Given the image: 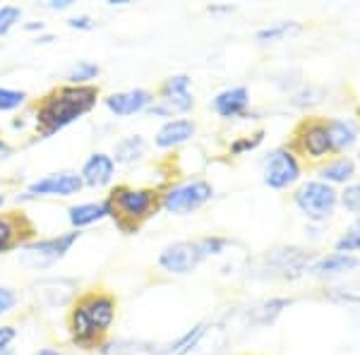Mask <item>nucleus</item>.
I'll use <instances>...</instances> for the list:
<instances>
[{
  "instance_id": "1",
  "label": "nucleus",
  "mask_w": 360,
  "mask_h": 355,
  "mask_svg": "<svg viewBox=\"0 0 360 355\" xmlns=\"http://www.w3.org/2000/svg\"><path fill=\"white\" fill-rule=\"evenodd\" d=\"M115 307L118 302L106 290H86L72 302L68 314L70 339L82 351H94L101 348L106 341L108 329L115 322Z\"/></svg>"
},
{
  "instance_id": "2",
  "label": "nucleus",
  "mask_w": 360,
  "mask_h": 355,
  "mask_svg": "<svg viewBox=\"0 0 360 355\" xmlns=\"http://www.w3.org/2000/svg\"><path fill=\"white\" fill-rule=\"evenodd\" d=\"M98 101V86L94 84H65L46 94L37 106V137L49 139L65 130L75 120L89 113Z\"/></svg>"
},
{
  "instance_id": "3",
  "label": "nucleus",
  "mask_w": 360,
  "mask_h": 355,
  "mask_svg": "<svg viewBox=\"0 0 360 355\" xmlns=\"http://www.w3.org/2000/svg\"><path fill=\"white\" fill-rule=\"evenodd\" d=\"M106 200L111 205V219L123 233H135L139 224L161 207V195L154 188L118 185Z\"/></svg>"
},
{
  "instance_id": "4",
  "label": "nucleus",
  "mask_w": 360,
  "mask_h": 355,
  "mask_svg": "<svg viewBox=\"0 0 360 355\" xmlns=\"http://www.w3.org/2000/svg\"><path fill=\"white\" fill-rule=\"evenodd\" d=\"M315 264V254L300 247H276L257 259L255 276L257 278H281V281H295L310 266Z\"/></svg>"
},
{
  "instance_id": "5",
  "label": "nucleus",
  "mask_w": 360,
  "mask_h": 355,
  "mask_svg": "<svg viewBox=\"0 0 360 355\" xmlns=\"http://www.w3.org/2000/svg\"><path fill=\"white\" fill-rule=\"evenodd\" d=\"M82 238V231H68L53 238H41V240H32L20 250V264L25 269L44 271L49 266H53L56 262H60L70 250L75 247V243Z\"/></svg>"
},
{
  "instance_id": "6",
  "label": "nucleus",
  "mask_w": 360,
  "mask_h": 355,
  "mask_svg": "<svg viewBox=\"0 0 360 355\" xmlns=\"http://www.w3.org/2000/svg\"><path fill=\"white\" fill-rule=\"evenodd\" d=\"M190 86H193V79L188 75H171L159 86V101L152 103L147 110L152 115H161V118H171L173 113H188L195 106Z\"/></svg>"
},
{
  "instance_id": "7",
  "label": "nucleus",
  "mask_w": 360,
  "mask_h": 355,
  "mask_svg": "<svg viewBox=\"0 0 360 355\" xmlns=\"http://www.w3.org/2000/svg\"><path fill=\"white\" fill-rule=\"evenodd\" d=\"M295 207L305 214L310 221L322 224L334 214V207L339 202V192H336L329 183L322 180H310V183L300 185L298 192L293 195Z\"/></svg>"
},
{
  "instance_id": "8",
  "label": "nucleus",
  "mask_w": 360,
  "mask_h": 355,
  "mask_svg": "<svg viewBox=\"0 0 360 355\" xmlns=\"http://www.w3.org/2000/svg\"><path fill=\"white\" fill-rule=\"evenodd\" d=\"M214 197L212 183L197 178L188 180V183H180L168 188L161 195V209H166L168 214H193L197 209H202L209 200Z\"/></svg>"
},
{
  "instance_id": "9",
  "label": "nucleus",
  "mask_w": 360,
  "mask_h": 355,
  "mask_svg": "<svg viewBox=\"0 0 360 355\" xmlns=\"http://www.w3.org/2000/svg\"><path fill=\"white\" fill-rule=\"evenodd\" d=\"M82 188H84V183L79 173H75V171L49 173V176L34 180L17 200L25 202V200H39V197H72V195H77V192H82Z\"/></svg>"
},
{
  "instance_id": "10",
  "label": "nucleus",
  "mask_w": 360,
  "mask_h": 355,
  "mask_svg": "<svg viewBox=\"0 0 360 355\" xmlns=\"http://www.w3.org/2000/svg\"><path fill=\"white\" fill-rule=\"evenodd\" d=\"M262 176L271 190H286L300 178V164L288 149H274L264 159Z\"/></svg>"
},
{
  "instance_id": "11",
  "label": "nucleus",
  "mask_w": 360,
  "mask_h": 355,
  "mask_svg": "<svg viewBox=\"0 0 360 355\" xmlns=\"http://www.w3.org/2000/svg\"><path fill=\"white\" fill-rule=\"evenodd\" d=\"M202 262H205V257H202L197 240L173 243V245L161 250V254H159L161 269L168 271V273H176V276H185V273L195 271Z\"/></svg>"
},
{
  "instance_id": "12",
  "label": "nucleus",
  "mask_w": 360,
  "mask_h": 355,
  "mask_svg": "<svg viewBox=\"0 0 360 355\" xmlns=\"http://www.w3.org/2000/svg\"><path fill=\"white\" fill-rule=\"evenodd\" d=\"M32 295L44 307H63L77 300V283L72 278H41L32 286Z\"/></svg>"
},
{
  "instance_id": "13",
  "label": "nucleus",
  "mask_w": 360,
  "mask_h": 355,
  "mask_svg": "<svg viewBox=\"0 0 360 355\" xmlns=\"http://www.w3.org/2000/svg\"><path fill=\"white\" fill-rule=\"evenodd\" d=\"M34 226L22 212L0 214V254L32 243Z\"/></svg>"
},
{
  "instance_id": "14",
  "label": "nucleus",
  "mask_w": 360,
  "mask_h": 355,
  "mask_svg": "<svg viewBox=\"0 0 360 355\" xmlns=\"http://www.w3.org/2000/svg\"><path fill=\"white\" fill-rule=\"evenodd\" d=\"M229 343V331L224 324H202L195 339L178 355H221Z\"/></svg>"
},
{
  "instance_id": "15",
  "label": "nucleus",
  "mask_w": 360,
  "mask_h": 355,
  "mask_svg": "<svg viewBox=\"0 0 360 355\" xmlns=\"http://www.w3.org/2000/svg\"><path fill=\"white\" fill-rule=\"evenodd\" d=\"M106 108L111 110L115 118H127V115H135L147 110L154 103V94L149 89H127V91H118V94H111L103 98Z\"/></svg>"
},
{
  "instance_id": "16",
  "label": "nucleus",
  "mask_w": 360,
  "mask_h": 355,
  "mask_svg": "<svg viewBox=\"0 0 360 355\" xmlns=\"http://www.w3.org/2000/svg\"><path fill=\"white\" fill-rule=\"evenodd\" d=\"M79 176H82V183L86 185V188H103V185H108L113 180V176H115L113 156L103 154V151L91 154L89 159L84 161Z\"/></svg>"
},
{
  "instance_id": "17",
  "label": "nucleus",
  "mask_w": 360,
  "mask_h": 355,
  "mask_svg": "<svg viewBox=\"0 0 360 355\" xmlns=\"http://www.w3.org/2000/svg\"><path fill=\"white\" fill-rule=\"evenodd\" d=\"M298 142H300V147H303L305 154H310L312 159H322V156H327L329 151H334L327 123H310V125L305 123Z\"/></svg>"
},
{
  "instance_id": "18",
  "label": "nucleus",
  "mask_w": 360,
  "mask_h": 355,
  "mask_svg": "<svg viewBox=\"0 0 360 355\" xmlns=\"http://www.w3.org/2000/svg\"><path fill=\"white\" fill-rule=\"evenodd\" d=\"M248 106H250L248 86H231V89H224L221 94H217L212 101V108L217 110L221 118H240V115H245Z\"/></svg>"
},
{
  "instance_id": "19",
  "label": "nucleus",
  "mask_w": 360,
  "mask_h": 355,
  "mask_svg": "<svg viewBox=\"0 0 360 355\" xmlns=\"http://www.w3.org/2000/svg\"><path fill=\"white\" fill-rule=\"evenodd\" d=\"M197 125L190 118H176V120H168V123L161 125V130L156 132L154 144L159 149H173L185 144L190 137L195 135Z\"/></svg>"
},
{
  "instance_id": "20",
  "label": "nucleus",
  "mask_w": 360,
  "mask_h": 355,
  "mask_svg": "<svg viewBox=\"0 0 360 355\" xmlns=\"http://www.w3.org/2000/svg\"><path fill=\"white\" fill-rule=\"evenodd\" d=\"M108 217H111V205H108V200L84 202V205H75L68 209V221L75 231H82L86 226H94Z\"/></svg>"
},
{
  "instance_id": "21",
  "label": "nucleus",
  "mask_w": 360,
  "mask_h": 355,
  "mask_svg": "<svg viewBox=\"0 0 360 355\" xmlns=\"http://www.w3.org/2000/svg\"><path fill=\"white\" fill-rule=\"evenodd\" d=\"M360 266V259L353 257V254L346 252H332L322 259H315V264L310 266V273H315L319 278L327 276H341V273H348Z\"/></svg>"
},
{
  "instance_id": "22",
  "label": "nucleus",
  "mask_w": 360,
  "mask_h": 355,
  "mask_svg": "<svg viewBox=\"0 0 360 355\" xmlns=\"http://www.w3.org/2000/svg\"><path fill=\"white\" fill-rule=\"evenodd\" d=\"M98 353L101 355H164V346H161V343L135 341V339H115V341H103Z\"/></svg>"
},
{
  "instance_id": "23",
  "label": "nucleus",
  "mask_w": 360,
  "mask_h": 355,
  "mask_svg": "<svg viewBox=\"0 0 360 355\" xmlns=\"http://www.w3.org/2000/svg\"><path fill=\"white\" fill-rule=\"evenodd\" d=\"M288 305H291V300H288V298H269V300H262V302H257V305L250 307L248 319L252 324H257V327H269V324L276 322V317L283 310H286Z\"/></svg>"
},
{
  "instance_id": "24",
  "label": "nucleus",
  "mask_w": 360,
  "mask_h": 355,
  "mask_svg": "<svg viewBox=\"0 0 360 355\" xmlns=\"http://www.w3.org/2000/svg\"><path fill=\"white\" fill-rule=\"evenodd\" d=\"M144 151H147V142H144L142 135H127L115 142L113 161L115 164H123V166H132L142 159Z\"/></svg>"
},
{
  "instance_id": "25",
  "label": "nucleus",
  "mask_w": 360,
  "mask_h": 355,
  "mask_svg": "<svg viewBox=\"0 0 360 355\" xmlns=\"http://www.w3.org/2000/svg\"><path fill=\"white\" fill-rule=\"evenodd\" d=\"M329 127V137H332V144H334V151H346L356 144L358 139V127L353 120H341V118H334L327 123Z\"/></svg>"
},
{
  "instance_id": "26",
  "label": "nucleus",
  "mask_w": 360,
  "mask_h": 355,
  "mask_svg": "<svg viewBox=\"0 0 360 355\" xmlns=\"http://www.w3.org/2000/svg\"><path fill=\"white\" fill-rule=\"evenodd\" d=\"M319 176H322V183H348L356 176V164L351 159H336L324 166Z\"/></svg>"
},
{
  "instance_id": "27",
  "label": "nucleus",
  "mask_w": 360,
  "mask_h": 355,
  "mask_svg": "<svg viewBox=\"0 0 360 355\" xmlns=\"http://www.w3.org/2000/svg\"><path fill=\"white\" fill-rule=\"evenodd\" d=\"M293 34H300L298 22H274V25L259 29V32L255 34V39H257L259 44H274L286 37H293Z\"/></svg>"
},
{
  "instance_id": "28",
  "label": "nucleus",
  "mask_w": 360,
  "mask_h": 355,
  "mask_svg": "<svg viewBox=\"0 0 360 355\" xmlns=\"http://www.w3.org/2000/svg\"><path fill=\"white\" fill-rule=\"evenodd\" d=\"M101 67L94 60H77L68 70V82L70 84H91V79L98 77Z\"/></svg>"
},
{
  "instance_id": "29",
  "label": "nucleus",
  "mask_w": 360,
  "mask_h": 355,
  "mask_svg": "<svg viewBox=\"0 0 360 355\" xmlns=\"http://www.w3.org/2000/svg\"><path fill=\"white\" fill-rule=\"evenodd\" d=\"M353 250H360V219L353 221L346 228L344 235L336 240V252H353Z\"/></svg>"
},
{
  "instance_id": "30",
  "label": "nucleus",
  "mask_w": 360,
  "mask_h": 355,
  "mask_svg": "<svg viewBox=\"0 0 360 355\" xmlns=\"http://www.w3.org/2000/svg\"><path fill=\"white\" fill-rule=\"evenodd\" d=\"M25 101H27V91L10 89V86H0V113H8V110H17Z\"/></svg>"
},
{
  "instance_id": "31",
  "label": "nucleus",
  "mask_w": 360,
  "mask_h": 355,
  "mask_svg": "<svg viewBox=\"0 0 360 355\" xmlns=\"http://www.w3.org/2000/svg\"><path fill=\"white\" fill-rule=\"evenodd\" d=\"M22 20V8L17 5H0V37H8Z\"/></svg>"
},
{
  "instance_id": "32",
  "label": "nucleus",
  "mask_w": 360,
  "mask_h": 355,
  "mask_svg": "<svg viewBox=\"0 0 360 355\" xmlns=\"http://www.w3.org/2000/svg\"><path fill=\"white\" fill-rule=\"evenodd\" d=\"M197 245H200V252L202 257L209 259V257H217V254H221L226 245H229V238H221V235H205L197 240Z\"/></svg>"
},
{
  "instance_id": "33",
  "label": "nucleus",
  "mask_w": 360,
  "mask_h": 355,
  "mask_svg": "<svg viewBox=\"0 0 360 355\" xmlns=\"http://www.w3.org/2000/svg\"><path fill=\"white\" fill-rule=\"evenodd\" d=\"M262 139H264V130L255 132V135H248V137H243V139H236V142L231 144V154L240 156V154H245V151L257 149L259 144H262Z\"/></svg>"
},
{
  "instance_id": "34",
  "label": "nucleus",
  "mask_w": 360,
  "mask_h": 355,
  "mask_svg": "<svg viewBox=\"0 0 360 355\" xmlns=\"http://www.w3.org/2000/svg\"><path fill=\"white\" fill-rule=\"evenodd\" d=\"M339 200H341V205H344L346 212L358 214V217H360V183L348 185V188L341 192Z\"/></svg>"
},
{
  "instance_id": "35",
  "label": "nucleus",
  "mask_w": 360,
  "mask_h": 355,
  "mask_svg": "<svg viewBox=\"0 0 360 355\" xmlns=\"http://www.w3.org/2000/svg\"><path fill=\"white\" fill-rule=\"evenodd\" d=\"M17 302H20V295H17V290H15V288L0 286V314L13 312L15 307H17Z\"/></svg>"
},
{
  "instance_id": "36",
  "label": "nucleus",
  "mask_w": 360,
  "mask_h": 355,
  "mask_svg": "<svg viewBox=\"0 0 360 355\" xmlns=\"http://www.w3.org/2000/svg\"><path fill=\"white\" fill-rule=\"evenodd\" d=\"M15 339H17V329L10 327V324H0V355L5 351H10Z\"/></svg>"
},
{
  "instance_id": "37",
  "label": "nucleus",
  "mask_w": 360,
  "mask_h": 355,
  "mask_svg": "<svg viewBox=\"0 0 360 355\" xmlns=\"http://www.w3.org/2000/svg\"><path fill=\"white\" fill-rule=\"evenodd\" d=\"M70 29H77V32H91L96 27V22L91 20L89 15H77V17H70L68 20Z\"/></svg>"
},
{
  "instance_id": "38",
  "label": "nucleus",
  "mask_w": 360,
  "mask_h": 355,
  "mask_svg": "<svg viewBox=\"0 0 360 355\" xmlns=\"http://www.w3.org/2000/svg\"><path fill=\"white\" fill-rule=\"evenodd\" d=\"M46 8L53 10V13H63V10H70L75 5V0H46Z\"/></svg>"
},
{
  "instance_id": "39",
  "label": "nucleus",
  "mask_w": 360,
  "mask_h": 355,
  "mask_svg": "<svg viewBox=\"0 0 360 355\" xmlns=\"http://www.w3.org/2000/svg\"><path fill=\"white\" fill-rule=\"evenodd\" d=\"M32 355H63V351L60 348H53V346H46V348H39V351Z\"/></svg>"
},
{
  "instance_id": "40",
  "label": "nucleus",
  "mask_w": 360,
  "mask_h": 355,
  "mask_svg": "<svg viewBox=\"0 0 360 355\" xmlns=\"http://www.w3.org/2000/svg\"><path fill=\"white\" fill-rule=\"evenodd\" d=\"M10 151H13V147H10V144L5 142V139H0V161H3V159H8V156H10Z\"/></svg>"
},
{
  "instance_id": "41",
  "label": "nucleus",
  "mask_w": 360,
  "mask_h": 355,
  "mask_svg": "<svg viewBox=\"0 0 360 355\" xmlns=\"http://www.w3.org/2000/svg\"><path fill=\"white\" fill-rule=\"evenodd\" d=\"M25 29H27V32H44L46 25H44V22H27Z\"/></svg>"
},
{
  "instance_id": "42",
  "label": "nucleus",
  "mask_w": 360,
  "mask_h": 355,
  "mask_svg": "<svg viewBox=\"0 0 360 355\" xmlns=\"http://www.w3.org/2000/svg\"><path fill=\"white\" fill-rule=\"evenodd\" d=\"M51 41H56L53 34H39V37L34 39V44H51Z\"/></svg>"
},
{
  "instance_id": "43",
  "label": "nucleus",
  "mask_w": 360,
  "mask_h": 355,
  "mask_svg": "<svg viewBox=\"0 0 360 355\" xmlns=\"http://www.w3.org/2000/svg\"><path fill=\"white\" fill-rule=\"evenodd\" d=\"M3 205H5V195L0 192V207H3Z\"/></svg>"
}]
</instances>
